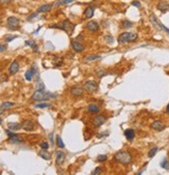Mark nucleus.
<instances>
[{"instance_id": "38", "label": "nucleus", "mask_w": 169, "mask_h": 175, "mask_svg": "<svg viewBox=\"0 0 169 175\" xmlns=\"http://www.w3.org/2000/svg\"><path fill=\"white\" fill-rule=\"evenodd\" d=\"M96 76H98L99 78H102L103 76L106 75V73H105L104 70H98V71L96 72Z\"/></svg>"}, {"instance_id": "45", "label": "nucleus", "mask_w": 169, "mask_h": 175, "mask_svg": "<svg viewBox=\"0 0 169 175\" xmlns=\"http://www.w3.org/2000/svg\"><path fill=\"white\" fill-rule=\"evenodd\" d=\"M6 50V46H3V45H0V52H3Z\"/></svg>"}, {"instance_id": "14", "label": "nucleus", "mask_w": 169, "mask_h": 175, "mask_svg": "<svg viewBox=\"0 0 169 175\" xmlns=\"http://www.w3.org/2000/svg\"><path fill=\"white\" fill-rule=\"evenodd\" d=\"M165 128V125H164V123L162 122V121L160 120H156V121H153V123L151 124V129L155 130V131H162V130Z\"/></svg>"}, {"instance_id": "30", "label": "nucleus", "mask_w": 169, "mask_h": 175, "mask_svg": "<svg viewBox=\"0 0 169 175\" xmlns=\"http://www.w3.org/2000/svg\"><path fill=\"white\" fill-rule=\"evenodd\" d=\"M56 143H57L58 147H60V148H64V143H63V141L61 140V137H59V136L56 137Z\"/></svg>"}, {"instance_id": "33", "label": "nucleus", "mask_w": 169, "mask_h": 175, "mask_svg": "<svg viewBox=\"0 0 169 175\" xmlns=\"http://www.w3.org/2000/svg\"><path fill=\"white\" fill-rule=\"evenodd\" d=\"M157 151H158V147H153V148L148 151V157H153V155L157 153Z\"/></svg>"}, {"instance_id": "2", "label": "nucleus", "mask_w": 169, "mask_h": 175, "mask_svg": "<svg viewBox=\"0 0 169 175\" xmlns=\"http://www.w3.org/2000/svg\"><path fill=\"white\" fill-rule=\"evenodd\" d=\"M114 161L122 165H129L132 162V157L128 151L121 150V151L116 152L114 155Z\"/></svg>"}, {"instance_id": "44", "label": "nucleus", "mask_w": 169, "mask_h": 175, "mask_svg": "<svg viewBox=\"0 0 169 175\" xmlns=\"http://www.w3.org/2000/svg\"><path fill=\"white\" fill-rule=\"evenodd\" d=\"M132 5L133 6H136V7H140V2L139 1H133Z\"/></svg>"}, {"instance_id": "4", "label": "nucleus", "mask_w": 169, "mask_h": 175, "mask_svg": "<svg viewBox=\"0 0 169 175\" xmlns=\"http://www.w3.org/2000/svg\"><path fill=\"white\" fill-rule=\"evenodd\" d=\"M138 39V34L134 33V32H124V33L119 34L117 41L118 44H127V43H132V41H135Z\"/></svg>"}, {"instance_id": "46", "label": "nucleus", "mask_w": 169, "mask_h": 175, "mask_svg": "<svg viewBox=\"0 0 169 175\" xmlns=\"http://www.w3.org/2000/svg\"><path fill=\"white\" fill-rule=\"evenodd\" d=\"M49 139H50V141H51V143L53 144V143H54V141H53V134H52V133L49 135Z\"/></svg>"}, {"instance_id": "39", "label": "nucleus", "mask_w": 169, "mask_h": 175, "mask_svg": "<svg viewBox=\"0 0 169 175\" xmlns=\"http://www.w3.org/2000/svg\"><path fill=\"white\" fill-rule=\"evenodd\" d=\"M39 146H41L42 149H48V148H49V144H48L47 142H41V143H39Z\"/></svg>"}, {"instance_id": "48", "label": "nucleus", "mask_w": 169, "mask_h": 175, "mask_svg": "<svg viewBox=\"0 0 169 175\" xmlns=\"http://www.w3.org/2000/svg\"><path fill=\"white\" fill-rule=\"evenodd\" d=\"M1 122H2V118H0V124H1Z\"/></svg>"}, {"instance_id": "41", "label": "nucleus", "mask_w": 169, "mask_h": 175, "mask_svg": "<svg viewBox=\"0 0 169 175\" xmlns=\"http://www.w3.org/2000/svg\"><path fill=\"white\" fill-rule=\"evenodd\" d=\"M12 0H0V4L1 5H7L8 3H11Z\"/></svg>"}, {"instance_id": "5", "label": "nucleus", "mask_w": 169, "mask_h": 175, "mask_svg": "<svg viewBox=\"0 0 169 175\" xmlns=\"http://www.w3.org/2000/svg\"><path fill=\"white\" fill-rule=\"evenodd\" d=\"M5 133L8 135V141L14 144H20V143H23V139L21 138L20 135H17L13 132H11V130H6Z\"/></svg>"}, {"instance_id": "47", "label": "nucleus", "mask_w": 169, "mask_h": 175, "mask_svg": "<svg viewBox=\"0 0 169 175\" xmlns=\"http://www.w3.org/2000/svg\"><path fill=\"white\" fill-rule=\"evenodd\" d=\"M166 112L169 114V104H168V105H167V107H166Z\"/></svg>"}, {"instance_id": "23", "label": "nucleus", "mask_w": 169, "mask_h": 175, "mask_svg": "<svg viewBox=\"0 0 169 175\" xmlns=\"http://www.w3.org/2000/svg\"><path fill=\"white\" fill-rule=\"evenodd\" d=\"M35 74V71H34V66H32L30 70H28L26 73H25V78H26L27 81H31L32 78H33V75Z\"/></svg>"}, {"instance_id": "21", "label": "nucleus", "mask_w": 169, "mask_h": 175, "mask_svg": "<svg viewBox=\"0 0 169 175\" xmlns=\"http://www.w3.org/2000/svg\"><path fill=\"white\" fill-rule=\"evenodd\" d=\"M125 136L129 141H132L135 138V132L133 131L132 129H128L125 131Z\"/></svg>"}, {"instance_id": "11", "label": "nucleus", "mask_w": 169, "mask_h": 175, "mask_svg": "<svg viewBox=\"0 0 169 175\" xmlns=\"http://www.w3.org/2000/svg\"><path fill=\"white\" fill-rule=\"evenodd\" d=\"M22 129L25 130V131H27V132L33 131L34 123L32 122L31 120H28V119H26V120H24L23 122H22Z\"/></svg>"}, {"instance_id": "26", "label": "nucleus", "mask_w": 169, "mask_h": 175, "mask_svg": "<svg viewBox=\"0 0 169 175\" xmlns=\"http://www.w3.org/2000/svg\"><path fill=\"white\" fill-rule=\"evenodd\" d=\"M14 106H15V104L12 103V102H3L2 104H1V108L2 109H8V108H13Z\"/></svg>"}, {"instance_id": "19", "label": "nucleus", "mask_w": 169, "mask_h": 175, "mask_svg": "<svg viewBox=\"0 0 169 175\" xmlns=\"http://www.w3.org/2000/svg\"><path fill=\"white\" fill-rule=\"evenodd\" d=\"M39 155L42 157V159L47 160V161L51 160V157H52V155L48 151V149H42L41 151H39Z\"/></svg>"}, {"instance_id": "34", "label": "nucleus", "mask_w": 169, "mask_h": 175, "mask_svg": "<svg viewBox=\"0 0 169 175\" xmlns=\"http://www.w3.org/2000/svg\"><path fill=\"white\" fill-rule=\"evenodd\" d=\"M107 160V155H99L96 157V161L99 163H103Z\"/></svg>"}, {"instance_id": "18", "label": "nucleus", "mask_w": 169, "mask_h": 175, "mask_svg": "<svg viewBox=\"0 0 169 175\" xmlns=\"http://www.w3.org/2000/svg\"><path fill=\"white\" fill-rule=\"evenodd\" d=\"M52 6H53L52 4H43V5H41L39 8H37V13H39V14L48 13V12H50V10H51Z\"/></svg>"}, {"instance_id": "20", "label": "nucleus", "mask_w": 169, "mask_h": 175, "mask_svg": "<svg viewBox=\"0 0 169 175\" xmlns=\"http://www.w3.org/2000/svg\"><path fill=\"white\" fill-rule=\"evenodd\" d=\"M7 128L8 130L11 131H19L20 129H22V124L18 123V122H8L7 123Z\"/></svg>"}, {"instance_id": "24", "label": "nucleus", "mask_w": 169, "mask_h": 175, "mask_svg": "<svg viewBox=\"0 0 169 175\" xmlns=\"http://www.w3.org/2000/svg\"><path fill=\"white\" fill-rule=\"evenodd\" d=\"M76 0H57L55 2V6H60V5H68L70 3L74 2Z\"/></svg>"}, {"instance_id": "25", "label": "nucleus", "mask_w": 169, "mask_h": 175, "mask_svg": "<svg viewBox=\"0 0 169 175\" xmlns=\"http://www.w3.org/2000/svg\"><path fill=\"white\" fill-rule=\"evenodd\" d=\"M88 111L90 113H98L100 111V108L96 105H94V104H90L88 106Z\"/></svg>"}, {"instance_id": "31", "label": "nucleus", "mask_w": 169, "mask_h": 175, "mask_svg": "<svg viewBox=\"0 0 169 175\" xmlns=\"http://www.w3.org/2000/svg\"><path fill=\"white\" fill-rule=\"evenodd\" d=\"M37 89H39V90H44L45 89V84L44 83L42 82V81L39 80V79H37Z\"/></svg>"}, {"instance_id": "22", "label": "nucleus", "mask_w": 169, "mask_h": 175, "mask_svg": "<svg viewBox=\"0 0 169 175\" xmlns=\"http://www.w3.org/2000/svg\"><path fill=\"white\" fill-rule=\"evenodd\" d=\"M94 8L92 7V6H88V7L84 10V16H85V18L90 19L94 17Z\"/></svg>"}, {"instance_id": "32", "label": "nucleus", "mask_w": 169, "mask_h": 175, "mask_svg": "<svg viewBox=\"0 0 169 175\" xmlns=\"http://www.w3.org/2000/svg\"><path fill=\"white\" fill-rule=\"evenodd\" d=\"M161 167L163 168V169H165V170H169V162L166 160V159H165L164 161H162Z\"/></svg>"}, {"instance_id": "1", "label": "nucleus", "mask_w": 169, "mask_h": 175, "mask_svg": "<svg viewBox=\"0 0 169 175\" xmlns=\"http://www.w3.org/2000/svg\"><path fill=\"white\" fill-rule=\"evenodd\" d=\"M57 95L54 94V93L51 92H47L45 90H39L37 89L32 94L31 98L33 100H48L49 98H56Z\"/></svg>"}, {"instance_id": "10", "label": "nucleus", "mask_w": 169, "mask_h": 175, "mask_svg": "<svg viewBox=\"0 0 169 175\" xmlns=\"http://www.w3.org/2000/svg\"><path fill=\"white\" fill-rule=\"evenodd\" d=\"M19 69H20L19 62L17 61V60H15V61L12 62V64L10 65V67H8V72H10L11 75H16L17 73L19 72Z\"/></svg>"}, {"instance_id": "27", "label": "nucleus", "mask_w": 169, "mask_h": 175, "mask_svg": "<svg viewBox=\"0 0 169 175\" xmlns=\"http://www.w3.org/2000/svg\"><path fill=\"white\" fill-rule=\"evenodd\" d=\"M100 58H101V56H100V55H89V56H87L85 58V61L86 62H90V61H92V60L100 59Z\"/></svg>"}, {"instance_id": "16", "label": "nucleus", "mask_w": 169, "mask_h": 175, "mask_svg": "<svg viewBox=\"0 0 169 175\" xmlns=\"http://www.w3.org/2000/svg\"><path fill=\"white\" fill-rule=\"evenodd\" d=\"M71 45H72V48L74 49V51H76V52H82L84 50L83 44H81L80 41H73Z\"/></svg>"}, {"instance_id": "7", "label": "nucleus", "mask_w": 169, "mask_h": 175, "mask_svg": "<svg viewBox=\"0 0 169 175\" xmlns=\"http://www.w3.org/2000/svg\"><path fill=\"white\" fill-rule=\"evenodd\" d=\"M19 25H20V21L16 17H10L7 19V27L12 30H17V28H19Z\"/></svg>"}, {"instance_id": "37", "label": "nucleus", "mask_w": 169, "mask_h": 175, "mask_svg": "<svg viewBox=\"0 0 169 175\" xmlns=\"http://www.w3.org/2000/svg\"><path fill=\"white\" fill-rule=\"evenodd\" d=\"M105 41H106L108 44H113L114 39H113V36H111V35H106L105 36Z\"/></svg>"}, {"instance_id": "8", "label": "nucleus", "mask_w": 169, "mask_h": 175, "mask_svg": "<svg viewBox=\"0 0 169 175\" xmlns=\"http://www.w3.org/2000/svg\"><path fill=\"white\" fill-rule=\"evenodd\" d=\"M149 21H151V25L157 29V30H162L161 29V22L159 21V19L157 18L155 15H151L149 16Z\"/></svg>"}, {"instance_id": "6", "label": "nucleus", "mask_w": 169, "mask_h": 175, "mask_svg": "<svg viewBox=\"0 0 169 175\" xmlns=\"http://www.w3.org/2000/svg\"><path fill=\"white\" fill-rule=\"evenodd\" d=\"M83 88L86 90V91H88V92H90V93H94V92H96V91H98L99 85H98L94 81H87V82H85V84H84Z\"/></svg>"}, {"instance_id": "29", "label": "nucleus", "mask_w": 169, "mask_h": 175, "mask_svg": "<svg viewBox=\"0 0 169 175\" xmlns=\"http://www.w3.org/2000/svg\"><path fill=\"white\" fill-rule=\"evenodd\" d=\"M122 27L125 29H128V28H130V27H132L133 26V23L132 22H130V21H128V20H125V21H122Z\"/></svg>"}, {"instance_id": "40", "label": "nucleus", "mask_w": 169, "mask_h": 175, "mask_svg": "<svg viewBox=\"0 0 169 175\" xmlns=\"http://www.w3.org/2000/svg\"><path fill=\"white\" fill-rule=\"evenodd\" d=\"M16 37H18V36H17V35H10V36H7V37H6L5 41H7V43H10V41H12L13 39H16Z\"/></svg>"}, {"instance_id": "42", "label": "nucleus", "mask_w": 169, "mask_h": 175, "mask_svg": "<svg viewBox=\"0 0 169 175\" xmlns=\"http://www.w3.org/2000/svg\"><path fill=\"white\" fill-rule=\"evenodd\" d=\"M37 16H39V13H34V14H32V15L29 16L28 18H27V20H28V21H31L32 19L35 18V17H37Z\"/></svg>"}, {"instance_id": "43", "label": "nucleus", "mask_w": 169, "mask_h": 175, "mask_svg": "<svg viewBox=\"0 0 169 175\" xmlns=\"http://www.w3.org/2000/svg\"><path fill=\"white\" fill-rule=\"evenodd\" d=\"M100 173H101V169H100V168H96V169H94V170L91 172V174L96 175V174H100Z\"/></svg>"}, {"instance_id": "35", "label": "nucleus", "mask_w": 169, "mask_h": 175, "mask_svg": "<svg viewBox=\"0 0 169 175\" xmlns=\"http://www.w3.org/2000/svg\"><path fill=\"white\" fill-rule=\"evenodd\" d=\"M25 45H26V46L31 47V48H33L34 46H37V44H35V41H34L33 39H29V41H25Z\"/></svg>"}, {"instance_id": "17", "label": "nucleus", "mask_w": 169, "mask_h": 175, "mask_svg": "<svg viewBox=\"0 0 169 175\" xmlns=\"http://www.w3.org/2000/svg\"><path fill=\"white\" fill-rule=\"evenodd\" d=\"M83 89L82 87H78V86H75L71 89V94L74 95V96H81L83 94Z\"/></svg>"}, {"instance_id": "15", "label": "nucleus", "mask_w": 169, "mask_h": 175, "mask_svg": "<svg viewBox=\"0 0 169 175\" xmlns=\"http://www.w3.org/2000/svg\"><path fill=\"white\" fill-rule=\"evenodd\" d=\"M86 28L88 29L91 32H94V31H98L99 29V23L96 22V21H89L87 25H86Z\"/></svg>"}, {"instance_id": "12", "label": "nucleus", "mask_w": 169, "mask_h": 175, "mask_svg": "<svg viewBox=\"0 0 169 175\" xmlns=\"http://www.w3.org/2000/svg\"><path fill=\"white\" fill-rule=\"evenodd\" d=\"M55 157H56V164H57V165H61V164H63V162H64V160H65L64 152L58 150V151L55 152Z\"/></svg>"}, {"instance_id": "36", "label": "nucleus", "mask_w": 169, "mask_h": 175, "mask_svg": "<svg viewBox=\"0 0 169 175\" xmlns=\"http://www.w3.org/2000/svg\"><path fill=\"white\" fill-rule=\"evenodd\" d=\"M7 80H8L7 75H5V74H0V83L6 82Z\"/></svg>"}, {"instance_id": "13", "label": "nucleus", "mask_w": 169, "mask_h": 175, "mask_svg": "<svg viewBox=\"0 0 169 175\" xmlns=\"http://www.w3.org/2000/svg\"><path fill=\"white\" fill-rule=\"evenodd\" d=\"M157 8L162 13H167L169 10V3L166 1H160L157 5Z\"/></svg>"}, {"instance_id": "28", "label": "nucleus", "mask_w": 169, "mask_h": 175, "mask_svg": "<svg viewBox=\"0 0 169 175\" xmlns=\"http://www.w3.org/2000/svg\"><path fill=\"white\" fill-rule=\"evenodd\" d=\"M35 108H41V109H44V108H49L51 107V104L49 103H41V104H35L34 105Z\"/></svg>"}, {"instance_id": "3", "label": "nucleus", "mask_w": 169, "mask_h": 175, "mask_svg": "<svg viewBox=\"0 0 169 175\" xmlns=\"http://www.w3.org/2000/svg\"><path fill=\"white\" fill-rule=\"evenodd\" d=\"M49 28H58L61 29V30L65 31L68 34H72L75 28V24H72L69 20H64L60 23L56 24V25H50Z\"/></svg>"}, {"instance_id": "9", "label": "nucleus", "mask_w": 169, "mask_h": 175, "mask_svg": "<svg viewBox=\"0 0 169 175\" xmlns=\"http://www.w3.org/2000/svg\"><path fill=\"white\" fill-rule=\"evenodd\" d=\"M105 121H106V117L104 115H98L92 119V123L94 126H101L102 124L105 123Z\"/></svg>"}]
</instances>
